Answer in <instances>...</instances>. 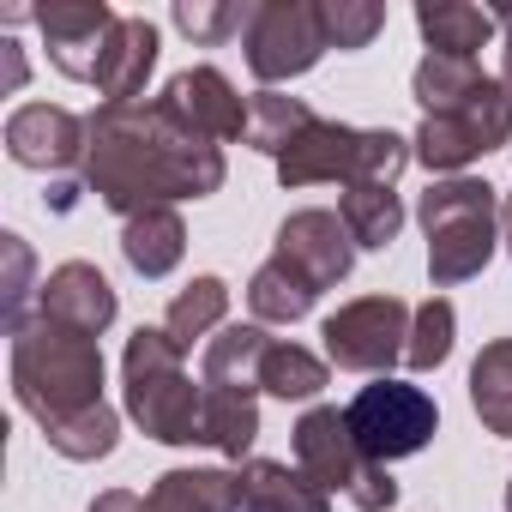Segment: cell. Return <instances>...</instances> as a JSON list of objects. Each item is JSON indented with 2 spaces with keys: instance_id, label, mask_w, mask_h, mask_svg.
Returning a JSON list of instances; mask_svg holds the SVG:
<instances>
[{
  "instance_id": "6da1fadb",
  "label": "cell",
  "mask_w": 512,
  "mask_h": 512,
  "mask_svg": "<svg viewBox=\"0 0 512 512\" xmlns=\"http://www.w3.org/2000/svg\"><path fill=\"white\" fill-rule=\"evenodd\" d=\"M223 145L193 133L163 97L127 103V109H97L91 115V145H85V187L121 211L139 217L151 205L175 199H205L223 187Z\"/></svg>"
},
{
  "instance_id": "7a4b0ae2",
  "label": "cell",
  "mask_w": 512,
  "mask_h": 512,
  "mask_svg": "<svg viewBox=\"0 0 512 512\" xmlns=\"http://www.w3.org/2000/svg\"><path fill=\"white\" fill-rule=\"evenodd\" d=\"M13 398L37 416L43 434L85 416V410H97V404H109L103 398V350H97V338L67 332V326L37 314L13 338Z\"/></svg>"
},
{
  "instance_id": "3957f363",
  "label": "cell",
  "mask_w": 512,
  "mask_h": 512,
  "mask_svg": "<svg viewBox=\"0 0 512 512\" xmlns=\"http://www.w3.org/2000/svg\"><path fill=\"white\" fill-rule=\"evenodd\" d=\"M422 235H428V278L434 290L470 284L488 260H494V241H500V199L488 181L470 175H446L416 199Z\"/></svg>"
},
{
  "instance_id": "277c9868",
  "label": "cell",
  "mask_w": 512,
  "mask_h": 512,
  "mask_svg": "<svg viewBox=\"0 0 512 512\" xmlns=\"http://www.w3.org/2000/svg\"><path fill=\"white\" fill-rule=\"evenodd\" d=\"M416 163V145L392 127H344V121H326L314 115L296 145L278 157V181L284 187H320V181H344V187H362V181H392Z\"/></svg>"
},
{
  "instance_id": "5b68a950",
  "label": "cell",
  "mask_w": 512,
  "mask_h": 512,
  "mask_svg": "<svg viewBox=\"0 0 512 512\" xmlns=\"http://www.w3.org/2000/svg\"><path fill=\"white\" fill-rule=\"evenodd\" d=\"M121 392H127V416L163 440V446H199V404H205V386L187 380L181 368V350L163 326H139L127 338V356H121Z\"/></svg>"
},
{
  "instance_id": "8992f818",
  "label": "cell",
  "mask_w": 512,
  "mask_h": 512,
  "mask_svg": "<svg viewBox=\"0 0 512 512\" xmlns=\"http://www.w3.org/2000/svg\"><path fill=\"white\" fill-rule=\"evenodd\" d=\"M296 464L326 488V494H344L350 506L362 512H392L398 506V482L386 464H374L356 434H350V416L338 404H314L302 410L296 422Z\"/></svg>"
},
{
  "instance_id": "52a82bcc",
  "label": "cell",
  "mask_w": 512,
  "mask_h": 512,
  "mask_svg": "<svg viewBox=\"0 0 512 512\" xmlns=\"http://www.w3.org/2000/svg\"><path fill=\"white\" fill-rule=\"evenodd\" d=\"M241 49H247V73L266 91L284 85V79L314 73L320 55L332 49L326 25H320V0H260V7L247 13Z\"/></svg>"
},
{
  "instance_id": "ba28073f",
  "label": "cell",
  "mask_w": 512,
  "mask_h": 512,
  "mask_svg": "<svg viewBox=\"0 0 512 512\" xmlns=\"http://www.w3.org/2000/svg\"><path fill=\"white\" fill-rule=\"evenodd\" d=\"M512 139V91L500 79H482L470 91V103H458L452 115H428L416 127V163L434 169V175H458L464 163L500 151Z\"/></svg>"
},
{
  "instance_id": "9c48e42d",
  "label": "cell",
  "mask_w": 512,
  "mask_h": 512,
  "mask_svg": "<svg viewBox=\"0 0 512 512\" xmlns=\"http://www.w3.org/2000/svg\"><path fill=\"white\" fill-rule=\"evenodd\" d=\"M350 434H356V446L374 458V464H392V458H416L434 434H440V410H434V398L422 392V386H410V380H374V386H362L356 398H350Z\"/></svg>"
},
{
  "instance_id": "30bf717a",
  "label": "cell",
  "mask_w": 512,
  "mask_h": 512,
  "mask_svg": "<svg viewBox=\"0 0 512 512\" xmlns=\"http://www.w3.org/2000/svg\"><path fill=\"white\" fill-rule=\"evenodd\" d=\"M410 314H416V308H404L398 296H362V302H344V308L320 326L326 356H332L338 368H350V374H374V380H386V374L404 362V350H410Z\"/></svg>"
},
{
  "instance_id": "8fae6325",
  "label": "cell",
  "mask_w": 512,
  "mask_h": 512,
  "mask_svg": "<svg viewBox=\"0 0 512 512\" xmlns=\"http://www.w3.org/2000/svg\"><path fill=\"white\" fill-rule=\"evenodd\" d=\"M31 13H37V25H43V43H49L55 73H67V79H79V85H97L121 13L103 7V0H55V7H31Z\"/></svg>"
},
{
  "instance_id": "7c38bea8",
  "label": "cell",
  "mask_w": 512,
  "mask_h": 512,
  "mask_svg": "<svg viewBox=\"0 0 512 512\" xmlns=\"http://www.w3.org/2000/svg\"><path fill=\"white\" fill-rule=\"evenodd\" d=\"M278 260H284L290 272H302V278L326 296V290H338V284L350 278V266H356V235L344 229L338 211L308 205V211H290V217H284V229H278Z\"/></svg>"
},
{
  "instance_id": "4fadbf2b",
  "label": "cell",
  "mask_w": 512,
  "mask_h": 512,
  "mask_svg": "<svg viewBox=\"0 0 512 512\" xmlns=\"http://www.w3.org/2000/svg\"><path fill=\"white\" fill-rule=\"evenodd\" d=\"M85 145H91V121H79L61 103H25L7 115V157L25 169L67 175L73 163H85Z\"/></svg>"
},
{
  "instance_id": "5bb4252c",
  "label": "cell",
  "mask_w": 512,
  "mask_h": 512,
  "mask_svg": "<svg viewBox=\"0 0 512 512\" xmlns=\"http://www.w3.org/2000/svg\"><path fill=\"white\" fill-rule=\"evenodd\" d=\"M37 314L55 320V326H67V332L103 338V332L115 326L121 302H115V284H109L91 260H67V266H55V272L43 278V290H37Z\"/></svg>"
},
{
  "instance_id": "9a60e30c",
  "label": "cell",
  "mask_w": 512,
  "mask_h": 512,
  "mask_svg": "<svg viewBox=\"0 0 512 512\" xmlns=\"http://www.w3.org/2000/svg\"><path fill=\"white\" fill-rule=\"evenodd\" d=\"M163 103L193 127L205 133L211 145H229V139H247V103L235 97V85L217 73V67H187L163 85Z\"/></svg>"
},
{
  "instance_id": "2e32d148",
  "label": "cell",
  "mask_w": 512,
  "mask_h": 512,
  "mask_svg": "<svg viewBox=\"0 0 512 512\" xmlns=\"http://www.w3.org/2000/svg\"><path fill=\"white\" fill-rule=\"evenodd\" d=\"M241 482V512H332V494L296 464H278V458H247L235 470Z\"/></svg>"
},
{
  "instance_id": "e0dca14e",
  "label": "cell",
  "mask_w": 512,
  "mask_h": 512,
  "mask_svg": "<svg viewBox=\"0 0 512 512\" xmlns=\"http://www.w3.org/2000/svg\"><path fill=\"white\" fill-rule=\"evenodd\" d=\"M157 67V25L151 19H121L115 25V43L103 55V73H97V97L109 109H127L145 97V79Z\"/></svg>"
},
{
  "instance_id": "ac0fdd59",
  "label": "cell",
  "mask_w": 512,
  "mask_h": 512,
  "mask_svg": "<svg viewBox=\"0 0 512 512\" xmlns=\"http://www.w3.org/2000/svg\"><path fill=\"white\" fill-rule=\"evenodd\" d=\"M278 338L266 326H223L205 356H199V380L205 386H229V392H260V368H266V350Z\"/></svg>"
},
{
  "instance_id": "d6986e66",
  "label": "cell",
  "mask_w": 512,
  "mask_h": 512,
  "mask_svg": "<svg viewBox=\"0 0 512 512\" xmlns=\"http://www.w3.org/2000/svg\"><path fill=\"white\" fill-rule=\"evenodd\" d=\"M121 253H127V266L139 278H169L181 266V253H187V229H181V211L175 205H151L139 217L121 223Z\"/></svg>"
},
{
  "instance_id": "ffe728a7",
  "label": "cell",
  "mask_w": 512,
  "mask_h": 512,
  "mask_svg": "<svg viewBox=\"0 0 512 512\" xmlns=\"http://www.w3.org/2000/svg\"><path fill=\"white\" fill-rule=\"evenodd\" d=\"M416 31H422L428 55L476 61V49L500 31V19L488 7H470V0H422V7H416Z\"/></svg>"
},
{
  "instance_id": "44dd1931",
  "label": "cell",
  "mask_w": 512,
  "mask_h": 512,
  "mask_svg": "<svg viewBox=\"0 0 512 512\" xmlns=\"http://www.w3.org/2000/svg\"><path fill=\"white\" fill-rule=\"evenodd\" d=\"M253 440H260V398H253V392H229V386H205L199 446H211V452L241 464V452H253Z\"/></svg>"
},
{
  "instance_id": "7402d4cb",
  "label": "cell",
  "mask_w": 512,
  "mask_h": 512,
  "mask_svg": "<svg viewBox=\"0 0 512 512\" xmlns=\"http://www.w3.org/2000/svg\"><path fill=\"white\" fill-rule=\"evenodd\" d=\"M151 512H241L235 470H163L145 494Z\"/></svg>"
},
{
  "instance_id": "603a6c76",
  "label": "cell",
  "mask_w": 512,
  "mask_h": 512,
  "mask_svg": "<svg viewBox=\"0 0 512 512\" xmlns=\"http://www.w3.org/2000/svg\"><path fill=\"white\" fill-rule=\"evenodd\" d=\"M314 302H320V290L302 272H290L278 253L247 278V308H253V320H266V326H296V320L314 314Z\"/></svg>"
},
{
  "instance_id": "cb8c5ba5",
  "label": "cell",
  "mask_w": 512,
  "mask_h": 512,
  "mask_svg": "<svg viewBox=\"0 0 512 512\" xmlns=\"http://www.w3.org/2000/svg\"><path fill=\"white\" fill-rule=\"evenodd\" d=\"M338 217H344V229L356 235V247H374V253H380V247H392L398 229H404V199H398L392 181H362V187H344Z\"/></svg>"
},
{
  "instance_id": "d4e9b609",
  "label": "cell",
  "mask_w": 512,
  "mask_h": 512,
  "mask_svg": "<svg viewBox=\"0 0 512 512\" xmlns=\"http://www.w3.org/2000/svg\"><path fill=\"white\" fill-rule=\"evenodd\" d=\"M470 410L488 434L512 440V338L482 344V356L470 362Z\"/></svg>"
},
{
  "instance_id": "484cf974",
  "label": "cell",
  "mask_w": 512,
  "mask_h": 512,
  "mask_svg": "<svg viewBox=\"0 0 512 512\" xmlns=\"http://www.w3.org/2000/svg\"><path fill=\"white\" fill-rule=\"evenodd\" d=\"M326 380H332V368H326L308 344L278 338V344L266 350L260 392H272V398H284V404H302V398H320V392H326Z\"/></svg>"
},
{
  "instance_id": "4316f807",
  "label": "cell",
  "mask_w": 512,
  "mask_h": 512,
  "mask_svg": "<svg viewBox=\"0 0 512 512\" xmlns=\"http://www.w3.org/2000/svg\"><path fill=\"white\" fill-rule=\"evenodd\" d=\"M482 79H488V73H482L476 61L422 55V67H416V79H410V91H416V103H422V121H428V115H452L458 103H470V91H476Z\"/></svg>"
},
{
  "instance_id": "83f0119b",
  "label": "cell",
  "mask_w": 512,
  "mask_h": 512,
  "mask_svg": "<svg viewBox=\"0 0 512 512\" xmlns=\"http://www.w3.org/2000/svg\"><path fill=\"white\" fill-rule=\"evenodd\" d=\"M223 314H229V284H223V278H193V284L169 302L163 332H169V338H175V350L187 356V350H193V338H205V332H217V326H223Z\"/></svg>"
},
{
  "instance_id": "f1b7e54d",
  "label": "cell",
  "mask_w": 512,
  "mask_h": 512,
  "mask_svg": "<svg viewBox=\"0 0 512 512\" xmlns=\"http://www.w3.org/2000/svg\"><path fill=\"white\" fill-rule=\"evenodd\" d=\"M308 121H314V109H308L302 97L260 91V97L247 103V145H253V151H266V157H284Z\"/></svg>"
},
{
  "instance_id": "f546056e",
  "label": "cell",
  "mask_w": 512,
  "mask_h": 512,
  "mask_svg": "<svg viewBox=\"0 0 512 512\" xmlns=\"http://www.w3.org/2000/svg\"><path fill=\"white\" fill-rule=\"evenodd\" d=\"M452 332H458L452 302H446V296H428V302L410 314V350H404V368L434 374V368L452 356Z\"/></svg>"
},
{
  "instance_id": "4dcf8cb0",
  "label": "cell",
  "mask_w": 512,
  "mask_h": 512,
  "mask_svg": "<svg viewBox=\"0 0 512 512\" xmlns=\"http://www.w3.org/2000/svg\"><path fill=\"white\" fill-rule=\"evenodd\" d=\"M43 440H49L61 458H73V464H97V458H109V452H115V440H121V416H115L109 404H97V410H85V416H73V422L49 428Z\"/></svg>"
},
{
  "instance_id": "1f68e13d",
  "label": "cell",
  "mask_w": 512,
  "mask_h": 512,
  "mask_svg": "<svg viewBox=\"0 0 512 512\" xmlns=\"http://www.w3.org/2000/svg\"><path fill=\"white\" fill-rule=\"evenodd\" d=\"M320 25H326V43L332 49L356 55V49H368L380 37L386 7H380V0H320Z\"/></svg>"
},
{
  "instance_id": "d6a6232c",
  "label": "cell",
  "mask_w": 512,
  "mask_h": 512,
  "mask_svg": "<svg viewBox=\"0 0 512 512\" xmlns=\"http://www.w3.org/2000/svg\"><path fill=\"white\" fill-rule=\"evenodd\" d=\"M247 13L253 7H235V0H175V25L193 37V43H223L235 31H247Z\"/></svg>"
},
{
  "instance_id": "836d02e7",
  "label": "cell",
  "mask_w": 512,
  "mask_h": 512,
  "mask_svg": "<svg viewBox=\"0 0 512 512\" xmlns=\"http://www.w3.org/2000/svg\"><path fill=\"white\" fill-rule=\"evenodd\" d=\"M0 253H7V296H0V308H7V332L19 338L31 320H25V296H31V247L25 235H0Z\"/></svg>"
},
{
  "instance_id": "e575fe53",
  "label": "cell",
  "mask_w": 512,
  "mask_h": 512,
  "mask_svg": "<svg viewBox=\"0 0 512 512\" xmlns=\"http://www.w3.org/2000/svg\"><path fill=\"white\" fill-rule=\"evenodd\" d=\"M85 512H151V506H145V500H139L133 488H103V494H97V500H91Z\"/></svg>"
},
{
  "instance_id": "d590c367",
  "label": "cell",
  "mask_w": 512,
  "mask_h": 512,
  "mask_svg": "<svg viewBox=\"0 0 512 512\" xmlns=\"http://www.w3.org/2000/svg\"><path fill=\"white\" fill-rule=\"evenodd\" d=\"M488 13H494V19L506 25V67H500V85L512 91V7H488Z\"/></svg>"
},
{
  "instance_id": "8d00e7d4",
  "label": "cell",
  "mask_w": 512,
  "mask_h": 512,
  "mask_svg": "<svg viewBox=\"0 0 512 512\" xmlns=\"http://www.w3.org/2000/svg\"><path fill=\"white\" fill-rule=\"evenodd\" d=\"M7 49V91H19L25 85V55H19V43H0Z\"/></svg>"
},
{
  "instance_id": "74e56055",
  "label": "cell",
  "mask_w": 512,
  "mask_h": 512,
  "mask_svg": "<svg viewBox=\"0 0 512 512\" xmlns=\"http://www.w3.org/2000/svg\"><path fill=\"white\" fill-rule=\"evenodd\" d=\"M500 241H506V253H512V187H506V199H500Z\"/></svg>"
},
{
  "instance_id": "f35d334b",
  "label": "cell",
  "mask_w": 512,
  "mask_h": 512,
  "mask_svg": "<svg viewBox=\"0 0 512 512\" xmlns=\"http://www.w3.org/2000/svg\"><path fill=\"white\" fill-rule=\"evenodd\" d=\"M506 512H512V482H506Z\"/></svg>"
}]
</instances>
